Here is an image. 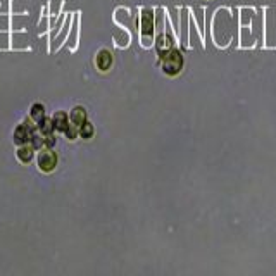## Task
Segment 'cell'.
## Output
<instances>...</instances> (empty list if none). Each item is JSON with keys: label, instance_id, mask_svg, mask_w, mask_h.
Masks as SVG:
<instances>
[{"label": "cell", "instance_id": "obj_8", "mask_svg": "<svg viewBox=\"0 0 276 276\" xmlns=\"http://www.w3.org/2000/svg\"><path fill=\"white\" fill-rule=\"evenodd\" d=\"M31 117H33L36 123H40L41 119L45 117V109L41 104H34L33 107H31Z\"/></svg>", "mask_w": 276, "mask_h": 276}, {"label": "cell", "instance_id": "obj_4", "mask_svg": "<svg viewBox=\"0 0 276 276\" xmlns=\"http://www.w3.org/2000/svg\"><path fill=\"white\" fill-rule=\"evenodd\" d=\"M95 64L100 71H107V69L110 68V64H112V55H110V52L109 50H100L99 54H97Z\"/></svg>", "mask_w": 276, "mask_h": 276}, {"label": "cell", "instance_id": "obj_11", "mask_svg": "<svg viewBox=\"0 0 276 276\" xmlns=\"http://www.w3.org/2000/svg\"><path fill=\"white\" fill-rule=\"evenodd\" d=\"M38 124H40L41 133H45V135H48L52 130H54V124H52V121H50V119H47V117H43V119H41Z\"/></svg>", "mask_w": 276, "mask_h": 276}, {"label": "cell", "instance_id": "obj_9", "mask_svg": "<svg viewBox=\"0 0 276 276\" xmlns=\"http://www.w3.org/2000/svg\"><path fill=\"white\" fill-rule=\"evenodd\" d=\"M79 135H81L83 138H92V135H93V126L88 123V121H85V123L81 124V128H79Z\"/></svg>", "mask_w": 276, "mask_h": 276}, {"label": "cell", "instance_id": "obj_2", "mask_svg": "<svg viewBox=\"0 0 276 276\" xmlns=\"http://www.w3.org/2000/svg\"><path fill=\"white\" fill-rule=\"evenodd\" d=\"M57 166V155L52 150H43L40 155H38V168L43 172H50L54 171V168Z\"/></svg>", "mask_w": 276, "mask_h": 276}, {"label": "cell", "instance_id": "obj_3", "mask_svg": "<svg viewBox=\"0 0 276 276\" xmlns=\"http://www.w3.org/2000/svg\"><path fill=\"white\" fill-rule=\"evenodd\" d=\"M31 138V131L28 128V124H19L14 131V143L16 145H24Z\"/></svg>", "mask_w": 276, "mask_h": 276}, {"label": "cell", "instance_id": "obj_10", "mask_svg": "<svg viewBox=\"0 0 276 276\" xmlns=\"http://www.w3.org/2000/svg\"><path fill=\"white\" fill-rule=\"evenodd\" d=\"M66 137H68V140H74L76 138V135L79 133V128L76 126V124H72V123H69L68 124V128H66Z\"/></svg>", "mask_w": 276, "mask_h": 276}, {"label": "cell", "instance_id": "obj_1", "mask_svg": "<svg viewBox=\"0 0 276 276\" xmlns=\"http://www.w3.org/2000/svg\"><path fill=\"white\" fill-rule=\"evenodd\" d=\"M162 71L169 76H174L181 71L183 68V57L178 50H168L162 54Z\"/></svg>", "mask_w": 276, "mask_h": 276}, {"label": "cell", "instance_id": "obj_7", "mask_svg": "<svg viewBox=\"0 0 276 276\" xmlns=\"http://www.w3.org/2000/svg\"><path fill=\"white\" fill-rule=\"evenodd\" d=\"M17 157H19L23 162H30L31 159H33V147H26V145H23V147L17 150Z\"/></svg>", "mask_w": 276, "mask_h": 276}, {"label": "cell", "instance_id": "obj_5", "mask_svg": "<svg viewBox=\"0 0 276 276\" xmlns=\"http://www.w3.org/2000/svg\"><path fill=\"white\" fill-rule=\"evenodd\" d=\"M52 124H54V130H59L64 133L66 128H68V116H66V112H62V110H59V112L54 114V117H52Z\"/></svg>", "mask_w": 276, "mask_h": 276}, {"label": "cell", "instance_id": "obj_6", "mask_svg": "<svg viewBox=\"0 0 276 276\" xmlns=\"http://www.w3.org/2000/svg\"><path fill=\"white\" fill-rule=\"evenodd\" d=\"M86 121V110L83 107H74L71 112V123L76 124L78 128H81V124Z\"/></svg>", "mask_w": 276, "mask_h": 276}]
</instances>
